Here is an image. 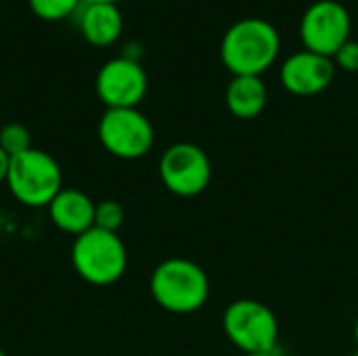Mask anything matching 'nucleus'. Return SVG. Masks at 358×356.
<instances>
[{
	"label": "nucleus",
	"instance_id": "dca6fc26",
	"mask_svg": "<svg viewBox=\"0 0 358 356\" xmlns=\"http://www.w3.org/2000/svg\"><path fill=\"white\" fill-rule=\"evenodd\" d=\"M124 220H126V212H124V206L120 201L105 199V201L96 204V208H94V227L96 229L117 233L122 229Z\"/></svg>",
	"mask_w": 358,
	"mask_h": 356
},
{
	"label": "nucleus",
	"instance_id": "6ab92c4d",
	"mask_svg": "<svg viewBox=\"0 0 358 356\" xmlns=\"http://www.w3.org/2000/svg\"><path fill=\"white\" fill-rule=\"evenodd\" d=\"M243 356H279L277 350H271V353H254V355H243Z\"/></svg>",
	"mask_w": 358,
	"mask_h": 356
},
{
	"label": "nucleus",
	"instance_id": "2eb2a0df",
	"mask_svg": "<svg viewBox=\"0 0 358 356\" xmlns=\"http://www.w3.org/2000/svg\"><path fill=\"white\" fill-rule=\"evenodd\" d=\"M0 149L13 157V155H19L27 149H31V134L29 130L19 124V122H10V124H4L2 130H0Z\"/></svg>",
	"mask_w": 358,
	"mask_h": 356
},
{
	"label": "nucleus",
	"instance_id": "0eeeda50",
	"mask_svg": "<svg viewBox=\"0 0 358 356\" xmlns=\"http://www.w3.org/2000/svg\"><path fill=\"white\" fill-rule=\"evenodd\" d=\"M159 178L176 197H197L212 183V162L195 143H174L159 157Z\"/></svg>",
	"mask_w": 358,
	"mask_h": 356
},
{
	"label": "nucleus",
	"instance_id": "412c9836",
	"mask_svg": "<svg viewBox=\"0 0 358 356\" xmlns=\"http://www.w3.org/2000/svg\"><path fill=\"white\" fill-rule=\"evenodd\" d=\"M355 340H357V346H358V317H357V323H355Z\"/></svg>",
	"mask_w": 358,
	"mask_h": 356
},
{
	"label": "nucleus",
	"instance_id": "1a4fd4ad",
	"mask_svg": "<svg viewBox=\"0 0 358 356\" xmlns=\"http://www.w3.org/2000/svg\"><path fill=\"white\" fill-rule=\"evenodd\" d=\"M94 90L107 109L138 107L149 90V78L141 61L120 55L99 69Z\"/></svg>",
	"mask_w": 358,
	"mask_h": 356
},
{
	"label": "nucleus",
	"instance_id": "f257e3e1",
	"mask_svg": "<svg viewBox=\"0 0 358 356\" xmlns=\"http://www.w3.org/2000/svg\"><path fill=\"white\" fill-rule=\"evenodd\" d=\"M281 36L260 17L235 21L222 36L220 59L233 76H262L279 57Z\"/></svg>",
	"mask_w": 358,
	"mask_h": 356
},
{
	"label": "nucleus",
	"instance_id": "a211bd4d",
	"mask_svg": "<svg viewBox=\"0 0 358 356\" xmlns=\"http://www.w3.org/2000/svg\"><path fill=\"white\" fill-rule=\"evenodd\" d=\"M8 162H10V157L0 149V185L2 183H6V172H8Z\"/></svg>",
	"mask_w": 358,
	"mask_h": 356
},
{
	"label": "nucleus",
	"instance_id": "4be33fe9",
	"mask_svg": "<svg viewBox=\"0 0 358 356\" xmlns=\"http://www.w3.org/2000/svg\"><path fill=\"white\" fill-rule=\"evenodd\" d=\"M350 356H358V348H357V353H352V355H350Z\"/></svg>",
	"mask_w": 358,
	"mask_h": 356
},
{
	"label": "nucleus",
	"instance_id": "6e6552de",
	"mask_svg": "<svg viewBox=\"0 0 358 356\" xmlns=\"http://www.w3.org/2000/svg\"><path fill=\"white\" fill-rule=\"evenodd\" d=\"M352 19L338 0L313 2L300 19V38L306 50L331 57L350 40Z\"/></svg>",
	"mask_w": 358,
	"mask_h": 356
},
{
	"label": "nucleus",
	"instance_id": "39448f33",
	"mask_svg": "<svg viewBox=\"0 0 358 356\" xmlns=\"http://www.w3.org/2000/svg\"><path fill=\"white\" fill-rule=\"evenodd\" d=\"M222 329L243 355L277 350L279 321L273 308L260 300L241 298L231 302L222 315Z\"/></svg>",
	"mask_w": 358,
	"mask_h": 356
},
{
	"label": "nucleus",
	"instance_id": "5701e85b",
	"mask_svg": "<svg viewBox=\"0 0 358 356\" xmlns=\"http://www.w3.org/2000/svg\"><path fill=\"white\" fill-rule=\"evenodd\" d=\"M0 356H6V355H4V350H0Z\"/></svg>",
	"mask_w": 358,
	"mask_h": 356
},
{
	"label": "nucleus",
	"instance_id": "9b49d317",
	"mask_svg": "<svg viewBox=\"0 0 358 356\" xmlns=\"http://www.w3.org/2000/svg\"><path fill=\"white\" fill-rule=\"evenodd\" d=\"M94 208L96 204L86 193L80 189L63 187L50 201L48 214L59 231L78 237L94 227Z\"/></svg>",
	"mask_w": 358,
	"mask_h": 356
},
{
	"label": "nucleus",
	"instance_id": "4468645a",
	"mask_svg": "<svg viewBox=\"0 0 358 356\" xmlns=\"http://www.w3.org/2000/svg\"><path fill=\"white\" fill-rule=\"evenodd\" d=\"M27 4L42 21H63L78 13L84 0H27Z\"/></svg>",
	"mask_w": 358,
	"mask_h": 356
},
{
	"label": "nucleus",
	"instance_id": "ddd939ff",
	"mask_svg": "<svg viewBox=\"0 0 358 356\" xmlns=\"http://www.w3.org/2000/svg\"><path fill=\"white\" fill-rule=\"evenodd\" d=\"M224 101L235 118L254 120L264 111L268 90L260 76H233V80L227 86Z\"/></svg>",
	"mask_w": 358,
	"mask_h": 356
},
{
	"label": "nucleus",
	"instance_id": "f8f14e48",
	"mask_svg": "<svg viewBox=\"0 0 358 356\" xmlns=\"http://www.w3.org/2000/svg\"><path fill=\"white\" fill-rule=\"evenodd\" d=\"M80 34L96 48H107L122 38L124 17L117 4L107 2H84L80 8Z\"/></svg>",
	"mask_w": 358,
	"mask_h": 356
},
{
	"label": "nucleus",
	"instance_id": "aec40b11",
	"mask_svg": "<svg viewBox=\"0 0 358 356\" xmlns=\"http://www.w3.org/2000/svg\"><path fill=\"white\" fill-rule=\"evenodd\" d=\"M84 2H107V4H120L122 0H84Z\"/></svg>",
	"mask_w": 358,
	"mask_h": 356
},
{
	"label": "nucleus",
	"instance_id": "9d476101",
	"mask_svg": "<svg viewBox=\"0 0 358 356\" xmlns=\"http://www.w3.org/2000/svg\"><path fill=\"white\" fill-rule=\"evenodd\" d=\"M279 78L287 92L298 97H313L329 88L336 78V63L331 57L304 48L289 55L281 63Z\"/></svg>",
	"mask_w": 358,
	"mask_h": 356
},
{
	"label": "nucleus",
	"instance_id": "f3484780",
	"mask_svg": "<svg viewBox=\"0 0 358 356\" xmlns=\"http://www.w3.org/2000/svg\"><path fill=\"white\" fill-rule=\"evenodd\" d=\"M336 67H342L344 71H358V40H348L336 55H334Z\"/></svg>",
	"mask_w": 358,
	"mask_h": 356
},
{
	"label": "nucleus",
	"instance_id": "423d86ee",
	"mask_svg": "<svg viewBox=\"0 0 358 356\" xmlns=\"http://www.w3.org/2000/svg\"><path fill=\"white\" fill-rule=\"evenodd\" d=\"M99 141L107 153L117 159H141L155 143L151 120L138 107L105 109L99 120Z\"/></svg>",
	"mask_w": 358,
	"mask_h": 356
},
{
	"label": "nucleus",
	"instance_id": "f03ea898",
	"mask_svg": "<svg viewBox=\"0 0 358 356\" xmlns=\"http://www.w3.org/2000/svg\"><path fill=\"white\" fill-rule=\"evenodd\" d=\"M149 292L159 308L172 315H193L210 298V279L197 262L174 256L153 269Z\"/></svg>",
	"mask_w": 358,
	"mask_h": 356
},
{
	"label": "nucleus",
	"instance_id": "20e7f679",
	"mask_svg": "<svg viewBox=\"0 0 358 356\" xmlns=\"http://www.w3.org/2000/svg\"><path fill=\"white\" fill-rule=\"evenodd\" d=\"M6 187L19 204L27 208H48L63 189V172L50 153L31 147L10 157Z\"/></svg>",
	"mask_w": 358,
	"mask_h": 356
},
{
	"label": "nucleus",
	"instance_id": "7ed1b4c3",
	"mask_svg": "<svg viewBox=\"0 0 358 356\" xmlns=\"http://www.w3.org/2000/svg\"><path fill=\"white\" fill-rule=\"evenodd\" d=\"M71 264L86 283L107 287L124 277L128 269V250L117 233L92 227L73 239Z\"/></svg>",
	"mask_w": 358,
	"mask_h": 356
}]
</instances>
